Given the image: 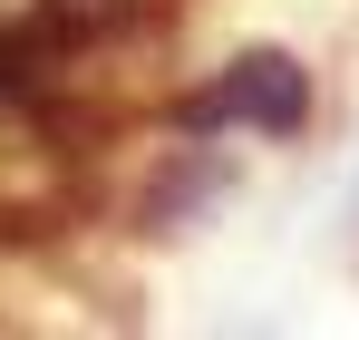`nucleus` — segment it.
Returning <instances> with one entry per match:
<instances>
[{
  "label": "nucleus",
  "instance_id": "f257e3e1",
  "mask_svg": "<svg viewBox=\"0 0 359 340\" xmlns=\"http://www.w3.org/2000/svg\"><path fill=\"white\" fill-rule=\"evenodd\" d=\"M194 117H262V126H292V117H301V68L252 58V68H243V78H224Z\"/></svg>",
  "mask_w": 359,
  "mask_h": 340
}]
</instances>
